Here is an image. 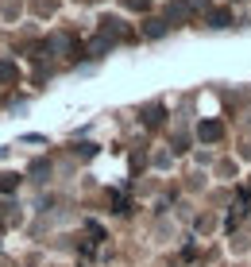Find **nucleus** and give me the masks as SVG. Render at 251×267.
<instances>
[{"instance_id":"1","label":"nucleus","mask_w":251,"mask_h":267,"mask_svg":"<svg viewBox=\"0 0 251 267\" xmlns=\"http://www.w3.org/2000/svg\"><path fill=\"white\" fill-rule=\"evenodd\" d=\"M201 136H205V139H217V136H220V124H205V128H201Z\"/></svg>"}]
</instances>
